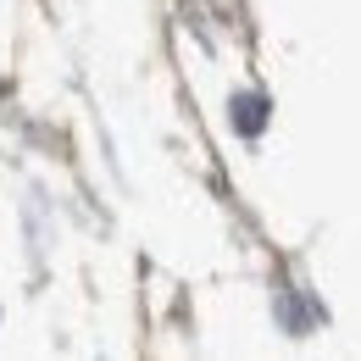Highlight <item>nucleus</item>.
<instances>
[{
  "label": "nucleus",
  "instance_id": "1",
  "mask_svg": "<svg viewBox=\"0 0 361 361\" xmlns=\"http://www.w3.org/2000/svg\"><path fill=\"white\" fill-rule=\"evenodd\" d=\"M233 128L239 134H262L267 128V100L262 94H239L233 100Z\"/></svg>",
  "mask_w": 361,
  "mask_h": 361
}]
</instances>
